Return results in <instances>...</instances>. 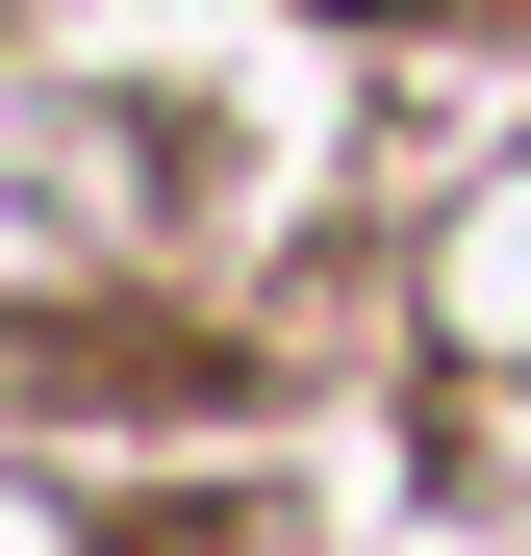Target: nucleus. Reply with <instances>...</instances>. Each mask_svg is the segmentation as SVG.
<instances>
[{"instance_id": "f257e3e1", "label": "nucleus", "mask_w": 531, "mask_h": 556, "mask_svg": "<svg viewBox=\"0 0 531 556\" xmlns=\"http://www.w3.org/2000/svg\"><path fill=\"white\" fill-rule=\"evenodd\" d=\"M0 556H76V506H51V481H0Z\"/></svg>"}]
</instances>
